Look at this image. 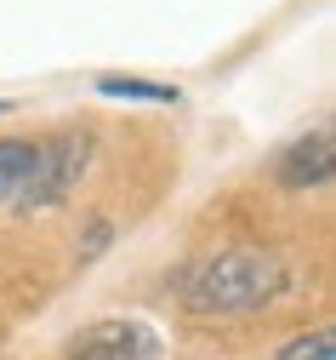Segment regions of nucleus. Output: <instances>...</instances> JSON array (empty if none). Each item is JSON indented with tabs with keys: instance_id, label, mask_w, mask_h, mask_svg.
Returning <instances> with one entry per match:
<instances>
[{
	"instance_id": "nucleus-7",
	"label": "nucleus",
	"mask_w": 336,
	"mask_h": 360,
	"mask_svg": "<svg viewBox=\"0 0 336 360\" xmlns=\"http://www.w3.org/2000/svg\"><path fill=\"white\" fill-rule=\"evenodd\" d=\"M279 360H336V338L330 332H302L279 349Z\"/></svg>"
},
{
	"instance_id": "nucleus-2",
	"label": "nucleus",
	"mask_w": 336,
	"mask_h": 360,
	"mask_svg": "<svg viewBox=\"0 0 336 360\" xmlns=\"http://www.w3.org/2000/svg\"><path fill=\"white\" fill-rule=\"evenodd\" d=\"M91 166V138L86 131H46L34 138V177H29V195H23V212H46L58 206Z\"/></svg>"
},
{
	"instance_id": "nucleus-4",
	"label": "nucleus",
	"mask_w": 336,
	"mask_h": 360,
	"mask_svg": "<svg viewBox=\"0 0 336 360\" xmlns=\"http://www.w3.org/2000/svg\"><path fill=\"white\" fill-rule=\"evenodd\" d=\"M330 160H336V149H330V131L325 126H314L308 138H297L291 149L279 155V184L285 189H319V184H330Z\"/></svg>"
},
{
	"instance_id": "nucleus-3",
	"label": "nucleus",
	"mask_w": 336,
	"mask_h": 360,
	"mask_svg": "<svg viewBox=\"0 0 336 360\" xmlns=\"http://www.w3.org/2000/svg\"><path fill=\"white\" fill-rule=\"evenodd\" d=\"M69 360H166V338L137 314H114V321H91L86 332H74Z\"/></svg>"
},
{
	"instance_id": "nucleus-6",
	"label": "nucleus",
	"mask_w": 336,
	"mask_h": 360,
	"mask_svg": "<svg viewBox=\"0 0 336 360\" xmlns=\"http://www.w3.org/2000/svg\"><path fill=\"white\" fill-rule=\"evenodd\" d=\"M103 98H126V103H182L177 86H154V80H131V75H103L98 80Z\"/></svg>"
},
{
	"instance_id": "nucleus-8",
	"label": "nucleus",
	"mask_w": 336,
	"mask_h": 360,
	"mask_svg": "<svg viewBox=\"0 0 336 360\" xmlns=\"http://www.w3.org/2000/svg\"><path fill=\"white\" fill-rule=\"evenodd\" d=\"M103 240H109V223H91V235H86V252H80V257H98Z\"/></svg>"
},
{
	"instance_id": "nucleus-1",
	"label": "nucleus",
	"mask_w": 336,
	"mask_h": 360,
	"mask_svg": "<svg viewBox=\"0 0 336 360\" xmlns=\"http://www.w3.org/2000/svg\"><path fill=\"white\" fill-rule=\"evenodd\" d=\"M285 286H291V269H285L279 252H268V246H228V252L200 257L182 275V303L194 314L234 321V314H257V309L279 303Z\"/></svg>"
},
{
	"instance_id": "nucleus-5",
	"label": "nucleus",
	"mask_w": 336,
	"mask_h": 360,
	"mask_svg": "<svg viewBox=\"0 0 336 360\" xmlns=\"http://www.w3.org/2000/svg\"><path fill=\"white\" fill-rule=\"evenodd\" d=\"M34 177V138H0V212H23Z\"/></svg>"
}]
</instances>
